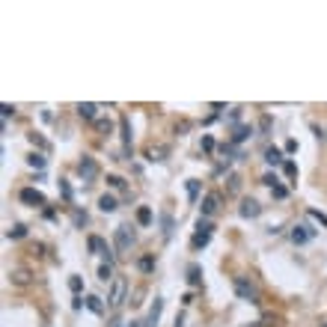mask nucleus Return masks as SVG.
<instances>
[{
	"mask_svg": "<svg viewBox=\"0 0 327 327\" xmlns=\"http://www.w3.org/2000/svg\"><path fill=\"white\" fill-rule=\"evenodd\" d=\"M125 294H128V283H125V276H116L110 283V292H107V307L119 310L122 304H125Z\"/></svg>",
	"mask_w": 327,
	"mask_h": 327,
	"instance_id": "obj_1",
	"label": "nucleus"
},
{
	"mask_svg": "<svg viewBox=\"0 0 327 327\" xmlns=\"http://www.w3.org/2000/svg\"><path fill=\"white\" fill-rule=\"evenodd\" d=\"M232 286H235V292H238V297H244V300H250V304H259V289L253 286V283H247L244 276H235V280H232Z\"/></svg>",
	"mask_w": 327,
	"mask_h": 327,
	"instance_id": "obj_2",
	"label": "nucleus"
},
{
	"mask_svg": "<svg viewBox=\"0 0 327 327\" xmlns=\"http://www.w3.org/2000/svg\"><path fill=\"white\" fill-rule=\"evenodd\" d=\"M134 241V232H131V226H116V253H128V247Z\"/></svg>",
	"mask_w": 327,
	"mask_h": 327,
	"instance_id": "obj_3",
	"label": "nucleus"
},
{
	"mask_svg": "<svg viewBox=\"0 0 327 327\" xmlns=\"http://www.w3.org/2000/svg\"><path fill=\"white\" fill-rule=\"evenodd\" d=\"M78 172H81V179H84V182H92V179L98 175V164H95V158L84 155V158H81V164H78Z\"/></svg>",
	"mask_w": 327,
	"mask_h": 327,
	"instance_id": "obj_4",
	"label": "nucleus"
},
{
	"mask_svg": "<svg viewBox=\"0 0 327 327\" xmlns=\"http://www.w3.org/2000/svg\"><path fill=\"white\" fill-rule=\"evenodd\" d=\"M199 208H203V217H214V214H217V208H220V196H217V193H206Z\"/></svg>",
	"mask_w": 327,
	"mask_h": 327,
	"instance_id": "obj_5",
	"label": "nucleus"
},
{
	"mask_svg": "<svg viewBox=\"0 0 327 327\" xmlns=\"http://www.w3.org/2000/svg\"><path fill=\"white\" fill-rule=\"evenodd\" d=\"M211 241V223H203L199 220V229H196V235H193V250H199V247H206V244Z\"/></svg>",
	"mask_w": 327,
	"mask_h": 327,
	"instance_id": "obj_6",
	"label": "nucleus"
},
{
	"mask_svg": "<svg viewBox=\"0 0 327 327\" xmlns=\"http://www.w3.org/2000/svg\"><path fill=\"white\" fill-rule=\"evenodd\" d=\"M78 116H81V119H95V116H98V104H92V102H81L78 104Z\"/></svg>",
	"mask_w": 327,
	"mask_h": 327,
	"instance_id": "obj_7",
	"label": "nucleus"
},
{
	"mask_svg": "<svg viewBox=\"0 0 327 327\" xmlns=\"http://www.w3.org/2000/svg\"><path fill=\"white\" fill-rule=\"evenodd\" d=\"M21 199H24V203H30V206H45V196H42L39 190H33V188L21 190Z\"/></svg>",
	"mask_w": 327,
	"mask_h": 327,
	"instance_id": "obj_8",
	"label": "nucleus"
},
{
	"mask_svg": "<svg viewBox=\"0 0 327 327\" xmlns=\"http://www.w3.org/2000/svg\"><path fill=\"white\" fill-rule=\"evenodd\" d=\"M259 214H262V206L256 199H244L241 203V217H259Z\"/></svg>",
	"mask_w": 327,
	"mask_h": 327,
	"instance_id": "obj_9",
	"label": "nucleus"
},
{
	"mask_svg": "<svg viewBox=\"0 0 327 327\" xmlns=\"http://www.w3.org/2000/svg\"><path fill=\"white\" fill-rule=\"evenodd\" d=\"M310 238H312V229H310V226H294V229H292V241L294 244H307Z\"/></svg>",
	"mask_w": 327,
	"mask_h": 327,
	"instance_id": "obj_10",
	"label": "nucleus"
},
{
	"mask_svg": "<svg viewBox=\"0 0 327 327\" xmlns=\"http://www.w3.org/2000/svg\"><path fill=\"white\" fill-rule=\"evenodd\" d=\"M9 280H12L15 286H27V283H30V271H27V268H15V271H9Z\"/></svg>",
	"mask_w": 327,
	"mask_h": 327,
	"instance_id": "obj_11",
	"label": "nucleus"
},
{
	"mask_svg": "<svg viewBox=\"0 0 327 327\" xmlns=\"http://www.w3.org/2000/svg\"><path fill=\"white\" fill-rule=\"evenodd\" d=\"M161 307H164V300H161V297H155V304H152V310H149V321H146V327H158V318H161Z\"/></svg>",
	"mask_w": 327,
	"mask_h": 327,
	"instance_id": "obj_12",
	"label": "nucleus"
},
{
	"mask_svg": "<svg viewBox=\"0 0 327 327\" xmlns=\"http://www.w3.org/2000/svg\"><path fill=\"white\" fill-rule=\"evenodd\" d=\"M119 128H122V143H125V149H128V146H131V122H128V116L119 119Z\"/></svg>",
	"mask_w": 327,
	"mask_h": 327,
	"instance_id": "obj_13",
	"label": "nucleus"
},
{
	"mask_svg": "<svg viewBox=\"0 0 327 327\" xmlns=\"http://www.w3.org/2000/svg\"><path fill=\"white\" fill-rule=\"evenodd\" d=\"M98 280H102V283H107V280L113 283V280H116V276H113V265H110V262H104L102 268H98Z\"/></svg>",
	"mask_w": 327,
	"mask_h": 327,
	"instance_id": "obj_14",
	"label": "nucleus"
},
{
	"mask_svg": "<svg viewBox=\"0 0 327 327\" xmlns=\"http://www.w3.org/2000/svg\"><path fill=\"white\" fill-rule=\"evenodd\" d=\"M86 307H89V310L95 312V315H102V312H104V307H102V297H95V294H89V297H86Z\"/></svg>",
	"mask_w": 327,
	"mask_h": 327,
	"instance_id": "obj_15",
	"label": "nucleus"
},
{
	"mask_svg": "<svg viewBox=\"0 0 327 327\" xmlns=\"http://www.w3.org/2000/svg\"><path fill=\"white\" fill-rule=\"evenodd\" d=\"M265 161H268V164H283V152H280V149H274V146H271V149H268V152H265Z\"/></svg>",
	"mask_w": 327,
	"mask_h": 327,
	"instance_id": "obj_16",
	"label": "nucleus"
},
{
	"mask_svg": "<svg viewBox=\"0 0 327 327\" xmlns=\"http://www.w3.org/2000/svg\"><path fill=\"white\" fill-rule=\"evenodd\" d=\"M137 223H140V226H149V223H152V211H149L146 206L137 208Z\"/></svg>",
	"mask_w": 327,
	"mask_h": 327,
	"instance_id": "obj_17",
	"label": "nucleus"
},
{
	"mask_svg": "<svg viewBox=\"0 0 327 327\" xmlns=\"http://www.w3.org/2000/svg\"><path fill=\"white\" fill-rule=\"evenodd\" d=\"M98 208H102V211H113V208H116V199H113L110 193H104L102 199H98Z\"/></svg>",
	"mask_w": 327,
	"mask_h": 327,
	"instance_id": "obj_18",
	"label": "nucleus"
},
{
	"mask_svg": "<svg viewBox=\"0 0 327 327\" xmlns=\"http://www.w3.org/2000/svg\"><path fill=\"white\" fill-rule=\"evenodd\" d=\"M161 226H164V229H161V235H164V238H170V235H172V217H170V214H164V217H161Z\"/></svg>",
	"mask_w": 327,
	"mask_h": 327,
	"instance_id": "obj_19",
	"label": "nucleus"
},
{
	"mask_svg": "<svg viewBox=\"0 0 327 327\" xmlns=\"http://www.w3.org/2000/svg\"><path fill=\"white\" fill-rule=\"evenodd\" d=\"M89 250H92V253H98V250H104V253H107V247H104V241H102V238H95V235L89 238Z\"/></svg>",
	"mask_w": 327,
	"mask_h": 327,
	"instance_id": "obj_20",
	"label": "nucleus"
},
{
	"mask_svg": "<svg viewBox=\"0 0 327 327\" xmlns=\"http://www.w3.org/2000/svg\"><path fill=\"white\" fill-rule=\"evenodd\" d=\"M24 235H27V226H12V229H9V238H24Z\"/></svg>",
	"mask_w": 327,
	"mask_h": 327,
	"instance_id": "obj_21",
	"label": "nucleus"
},
{
	"mask_svg": "<svg viewBox=\"0 0 327 327\" xmlns=\"http://www.w3.org/2000/svg\"><path fill=\"white\" fill-rule=\"evenodd\" d=\"M149 155H152V161H164V155H167V149H164V146H152V149H149Z\"/></svg>",
	"mask_w": 327,
	"mask_h": 327,
	"instance_id": "obj_22",
	"label": "nucleus"
},
{
	"mask_svg": "<svg viewBox=\"0 0 327 327\" xmlns=\"http://www.w3.org/2000/svg\"><path fill=\"white\" fill-rule=\"evenodd\" d=\"M27 164H30V167H39V170H42V167H45V158H42V155H30V158H27Z\"/></svg>",
	"mask_w": 327,
	"mask_h": 327,
	"instance_id": "obj_23",
	"label": "nucleus"
},
{
	"mask_svg": "<svg viewBox=\"0 0 327 327\" xmlns=\"http://www.w3.org/2000/svg\"><path fill=\"white\" fill-rule=\"evenodd\" d=\"M188 280L193 283V286L199 283V268H196V265H190V268H188Z\"/></svg>",
	"mask_w": 327,
	"mask_h": 327,
	"instance_id": "obj_24",
	"label": "nucleus"
},
{
	"mask_svg": "<svg viewBox=\"0 0 327 327\" xmlns=\"http://www.w3.org/2000/svg\"><path fill=\"white\" fill-rule=\"evenodd\" d=\"M69 289H71V292H81V289H84V280H81V276H71V280H69Z\"/></svg>",
	"mask_w": 327,
	"mask_h": 327,
	"instance_id": "obj_25",
	"label": "nucleus"
},
{
	"mask_svg": "<svg viewBox=\"0 0 327 327\" xmlns=\"http://www.w3.org/2000/svg\"><path fill=\"white\" fill-rule=\"evenodd\" d=\"M0 113H3V125H6V119L15 113V107H12V104H3V107H0Z\"/></svg>",
	"mask_w": 327,
	"mask_h": 327,
	"instance_id": "obj_26",
	"label": "nucleus"
},
{
	"mask_svg": "<svg viewBox=\"0 0 327 327\" xmlns=\"http://www.w3.org/2000/svg\"><path fill=\"white\" fill-rule=\"evenodd\" d=\"M247 134H250V128H238V131L232 134V140H235V143H241V140L247 137Z\"/></svg>",
	"mask_w": 327,
	"mask_h": 327,
	"instance_id": "obj_27",
	"label": "nucleus"
},
{
	"mask_svg": "<svg viewBox=\"0 0 327 327\" xmlns=\"http://www.w3.org/2000/svg\"><path fill=\"white\" fill-rule=\"evenodd\" d=\"M196 193H199V185H196V182H188V196L196 199Z\"/></svg>",
	"mask_w": 327,
	"mask_h": 327,
	"instance_id": "obj_28",
	"label": "nucleus"
},
{
	"mask_svg": "<svg viewBox=\"0 0 327 327\" xmlns=\"http://www.w3.org/2000/svg\"><path fill=\"white\" fill-rule=\"evenodd\" d=\"M107 182H110V188H116V190H119V188H125V182H122L119 175H110Z\"/></svg>",
	"mask_w": 327,
	"mask_h": 327,
	"instance_id": "obj_29",
	"label": "nucleus"
},
{
	"mask_svg": "<svg viewBox=\"0 0 327 327\" xmlns=\"http://www.w3.org/2000/svg\"><path fill=\"white\" fill-rule=\"evenodd\" d=\"M283 170H286V175H294V172H297V167H294L292 161H286V164H283Z\"/></svg>",
	"mask_w": 327,
	"mask_h": 327,
	"instance_id": "obj_30",
	"label": "nucleus"
},
{
	"mask_svg": "<svg viewBox=\"0 0 327 327\" xmlns=\"http://www.w3.org/2000/svg\"><path fill=\"white\" fill-rule=\"evenodd\" d=\"M74 223L81 226V223H86V214H81V211H74Z\"/></svg>",
	"mask_w": 327,
	"mask_h": 327,
	"instance_id": "obj_31",
	"label": "nucleus"
},
{
	"mask_svg": "<svg viewBox=\"0 0 327 327\" xmlns=\"http://www.w3.org/2000/svg\"><path fill=\"white\" fill-rule=\"evenodd\" d=\"M274 196H280V199H283V196H286V188H280V185H274Z\"/></svg>",
	"mask_w": 327,
	"mask_h": 327,
	"instance_id": "obj_32",
	"label": "nucleus"
},
{
	"mask_svg": "<svg viewBox=\"0 0 327 327\" xmlns=\"http://www.w3.org/2000/svg\"><path fill=\"white\" fill-rule=\"evenodd\" d=\"M310 214H312V217H318V220H321V223L327 226V217H324V214H321V211H310Z\"/></svg>",
	"mask_w": 327,
	"mask_h": 327,
	"instance_id": "obj_33",
	"label": "nucleus"
},
{
	"mask_svg": "<svg viewBox=\"0 0 327 327\" xmlns=\"http://www.w3.org/2000/svg\"><path fill=\"white\" fill-rule=\"evenodd\" d=\"M107 327H122V321H119V318H110V321H107Z\"/></svg>",
	"mask_w": 327,
	"mask_h": 327,
	"instance_id": "obj_34",
	"label": "nucleus"
}]
</instances>
